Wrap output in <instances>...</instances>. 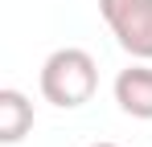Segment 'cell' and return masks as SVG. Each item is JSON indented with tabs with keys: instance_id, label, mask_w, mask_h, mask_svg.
Here are the masks:
<instances>
[{
	"instance_id": "277c9868",
	"label": "cell",
	"mask_w": 152,
	"mask_h": 147,
	"mask_svg": "<svg viewBox=\"0 0 152 147\" xmlns=\"http://www.w3.org/2000/svg\"><path fill=\"white\" fill-rule=\"evenodd\" d=\"M29 131H33V102L21 90L4 86L0 90V143H21Z\"/></svg>"
},
{
	"instance_id": "7a4b0ae2",
	"label": "cell",
	"mask_w": 152,
	"mask_h": 147,
	"mask_svg": "<svg viewBox=\"0 0 152 147\" xmlns=\"http://www.w3.org/2000/svg\"><path fill=\"white\" fill-rule=\"evenodd\" d=\"M111 37L136 61H152V0H99Z\"/></svg>"
},
{
	"instance_id": "5b68a950",
	"label": "cell",
	"mask_w": 152,
	"mask_h": 147,
	"mask_svg": "<svg viewBox=\"0 0 152 147\" xmlns=\"http://www.w3.org/2000/svg\"><path fill=\"white\" fill-rule=\"evenodd\" d=\"M91 147H119V143H107V139H103V143H91Z\"/></svg>"
},
{
	"instance_id": "3957f363",
	"label": "cell",
	"mask_w": 152,
	"mask_h": 147,
	"mask_svg": "<svg viewBox=\"0 0 152 147\" xmlns=\"http://www.w3.org/2000/svg\"><path fill=\"white\" fill-rule=\"evenodd\" d=\"M115 102L132 119H144V122L152 119V66L148 61H136V66L115 74Z\"/></svg>"
},
{
	"instance_id": "6da1fadb",
	"label": "cell",
	"mask_w": 152,
	"mask_h": 147,
	"mask_svg": "<svg viewBox=\"0 0 152 147\" xmlns=\"http://www.w3.org/2000/svg\"><path fill=\"white\" fill-rule=\"evenodd\" d=\"M99 90V66L86 49L66 45V49H53L41 66V94L50 106L58 110H78L82 102H91Z\"/></svg>"
}]
</instances>
